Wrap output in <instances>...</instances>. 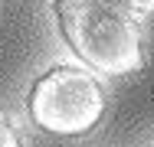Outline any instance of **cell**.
Returning a JSON list of instances; mask_svg holds the SVG:
<instances>
[{
	"mask_svg": "<svg viewBox=\"0 0 154 147\" xmlns=\"http://www.w3.org/2000/svg\"><path fill=\"white\" fill-rule=\"evenodd\" d=\"M0 147H20V131L3 111H0Z\"/></svg>",
	"mask_w": 154,
	"mask_h": 147,
	"instance_id": "3",
	"label": "cell"
},
{
	"mask_svg": "<svg viewBox=\"0 0 154 147\" xmlns=\"http://www.w3.org/2000/svg\"><path fill=\"white\" fill-rule=\"evenodd\" d=\"M56 16L69 49L92 69L125 75L144 65L141 29L115 0H56Z\"/></svg>",
	"mask_w": 154,
	"mask_h": 147,
	"instance_id": "1",
	"label": "cell"
},
{
	"mask_svg": "<svg viewBox=\"0 0 154 147\" xmlns=\"http://www.w3.org/2000/svg\"><path fill=\"white\" fill-rule=\"evenodd\" d=\"M105 111V92L92 72L75 65H56L43 79H36L30 92L33 121L59 137L85 134L98 124Z\"/></svg>",
	"mask_w": 154,
	"mask_h": 147,
	"instance_id": "2",
	"label": "cell"
},
{
	"mask_svg": "<svg viewBox=\"0 0 154 147\" xmlns=\"http://www.w3.org/2000/svg\"><path fill=\"white\" fill-rule=\"evenodd\" d=\"M125 10H134V13H154V0H115Z\"/></svg>",
	"mask_w": 154,
	"mask_h": 147,
	"instance_id": "4",
	"label": "cell"
}]
</instances>
